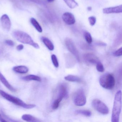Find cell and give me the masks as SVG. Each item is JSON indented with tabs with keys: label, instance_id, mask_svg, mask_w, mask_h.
I'll use <instances>...</instances> for the list:
<instances>
[{
	"label": "cell",
	"instance_id": "1",
	"mask_svg": "<svg viewBox=\"0 0 122 122\" xmlns=\"http://www.w3.org/2000/svg\"><path fill=\"white\" fill-rule=\"evenodd\" d=\"M122 108V92L118 91L116 93L112 111L111 121L118 122Z\"/></svg>",
	"mask_w": 122,
	"mask_h": 122
},
{
	"label": "cell",
	"instance_id": "2",
	"mask_svg": "<svg viewBox=\"0 0 122 122\" xmlns=\"http://www.w3.org/2000/svg\"><path fill=\"white\" fill-rule=\"evenodd\" d=\"M13 36L20 42L30 45L36 49L40 48L39 45L34 42L31 37L25 32L20 30H15L13 33Z\"/></svg>",
	"mask_w": 122,
	"mask_h": 122
},
{
	"label": "cell",
	"instance_id": "3",
	"mask_svg": "<svg viewBox=\"0 0 122 122\" xmlns=\"http://www.w3.org/2000/svg\"><path fill=\"white\" fill-rule=\"evenodd\" d=\"M0 95L7 100L26 109H32L36 106L35 104L25 103L24 101L18 98L10 95L2 90H0Z\"/></svg>",
	"mask_w": 122,
	"mask_h": 122
},
{
	"label": "cell",
	"instance_id": "4",
	"mask_svg": "<svg viewBox=\"0 0 122 122\" xmlns=\"http://www.w3.org/2000/svg\"><path fill=\"white\" fill-rule=\"evenodd\" d=\"M99 83L103 88L111 90L115 87V80L114 76L112 74L106 73L100 77Z\"/></svg>",
	"mask_w": 122,
	"mask_h": 122
},
{
	"label": "cell",
	"instance_id": "5",
	"mask_svg": "<svg viewBox=\"0 0 122 122\" xmlns=\"http://www.w3.org/2000/svg\"><path fill=\"white\" fill-rule=\"evenodd\" d=\"M73 101L74 104L77 106H83L86 104V96L83 89H78L75 92L73 95Z\"/></svg>",
	"mask_w": 122,
	"mask_h": 122
},
{
	"label": "cell",
	"instance_id": "6",
	"mask_svg": "<svg viewBox=\"0 0 122 122\" xmlns=\"http://www.w3.org/2000/svg\"><path fill=\"white\" fill-rule=\"evenodd\" d=\"M92 106L98 112L103 115H107L109 113L108 107L105 103L98 99H94L92 101Z\"/></svg>",
	"mask_w": 122,
	"mask_h": 122
},
{
	"label": "cell",
	"instance_id": "7",
	"mask_svg": "<svg viewBox=\"0 0 122 122\" xmlns=\"http://www.w3.org/2000/svg\"><path fill=\"white\" fill-rule=\"evenodd\" d=\"M65 43L68 51L74 55L78 62H80V58L79 52L72 40L70 38H67L65 40Z\"/></svg>",
	"mask_w": 122,
	"mask_h": 122
},
{
	"label": "cell",
	"instance_id": "8",
	"mask_svg": "<svg viewBox=\"0 0 122 122\" xmlns=\"http://www.w3.org/2000/svg\"><path fill=\"white\" fill-rule=\"evenodd\" d=\"M0 20L3 28L7 31L10 30L11 28V23L8 15L6 14L3 15Z\"/></svg>",
	"mask_w": 122,
	"mask_h": 122
},
{
	"label": "cell",
	"instance_id": "9",
	"mask_svg": "<svg viewBox=\"0 0 122 122\" xmlns=\"http://www.w3.org/2000/svg\"><path fill=\"white\" fill-rule=\"evenodd\" d=\"M83 57L86 61L91 64L96 65L101 62L98 57L93 53H87L85 54Z\"/></svg>",
	"mask_w": 122,
	"mask_h": 122
},
{
	"label": "cell",
	"instance_id": "10",
	"mask_svg": "<svg viewBox=\"0 0 122 122\" xmlns=\"http://www.w3.org/2000/svg\"><path fill=\"white\" fill-rule=\"evenodd\" d=\"M62 18L66 24L69 25H73L76 22L75 18L74 15L71 13H65L63 15Z\"/></svg>",
	"mask_w": 122,
	"mask_h": 122
},
{
	"label": "cell",
	"instance_id": "11",
	"mask_svg": "<svg viewBox=\"0 0 122 122\" xmlns=\"http://www.w3.org/2000/svg\"><path fill=\"white\" fill-rule=\"evenodd\" d=\"M102 11L104 14H106L121 13L122 12V5H121L116 7L104 8Z\"/></svg>",
	"mask_w": 122,
	"mask_h": 122
},
{
	"label": "cell",
	"instance_id": "12",
	"mask_svg": "<svg viewBox=\"0 0 122 122\" xmlns=\"http://www.w3.org/2000/svg\"><path fill=\"white\" fill-rule=\"evenodd\" d=\"M68 96L67 88L65 84H62L59 87V92L58 97H61L62 98H66Z\"/></svg>",
	"mask_w": 122,
	"mask_h": 122
},
{
	"label": "cell",
	"instance_id": "13",
	"mask_svg": "<svg viewBox=\"0 0 122 122\" xmlns=\"http://www.w3.org/2000/svg\"><path fill=\"white\" fill-rule=\"evenodd\" d=\"M0 81H1L3 84L8 89L12 92H16L17 90L16 89L13 87L10 83L7 80L5 76L2 75L1 72H0Z\"/></svg>",
	"mask_w": 122,
	"mask_h": 122
},
{
	"label": "cell",
	"instance_id": "14",
	"mask_svg": "<svg viewBox=\"0 0 122 122\" xmlns=\"http://www.w3.org/2000/svg\"><path fill=\"white\" fill-rule=\"evenodd\" d=\"M13 70L14 72L20 74H25L27 73L29 71L28 68L25 66H15L13 68Z\"/></svg>",
	"mask_w": 122,
	"mask_h": 122
},
{
	"label": "cell",
	"instance_id": "15",
	"mask_svg": "<svg viewBox=\"0 0 122 122\" xmlns=\"http://www.w3.org/2000/svg\"><path fill=\"white\" fill-rule=\"evenodd\" d=\"M66 66L67 68H71L73 67L76 63V61L74 58L71 55H66L65 56Z\"/></svg>",
	"mask_w": 122,
	"mask_h": 122
},
{
	"label": "cell",
	"instance_id": "16",
	"mask_svg": "<svg viewBox=\"0 0 122 122\" xmlns=\"http://www.w3.org/2000/svg\"><path fill=\"white\" fill-rule=\"evenodd\" d=\"M22 118L25 121L30 122H40L41 121L35 117L29 114H24L22 116Z\"/></svg>",
	"mask_w": 122,
	"mask_h": 122
},
{
	"label": "cell",
	"instance_id": "17",
	"mask_svg": "<svg viewBox=\"0 0 122 122\" xmlns=\"http://www.w3.org/2000/svg\"><path fill=\"white\" fill-rule=\"evenodd\" d=\"M42 40L45 45L50 51H53L54 49V46L53 43L47 38L45 37H42Z\"/></svg>",
	"mask_w": 122,
	"mask_h": 122
},
{
	"label": "cell",
	"instance_id": "18",
	"mask_svg": "<svg viewBox=\"0 0 122 122\" xmlns=\"http://www.w3.org/2000/svg\"><path fill=\"white\" fill-rule=\"evenodd\" d=\"M22 79L25 81H35L41 82V78L35 75H30L23 77Z\"/></svg>",
	"mask_w": 122,
	"mask_h": 122
},
{
	"label": "cell",
	"instance_id": "19",
	"mask_svg": "<svg viewBox=\"0 0 122 122\" xmlns=\"http://www.w3.org/2000/svg\"><path fill=\"white\" fill-rule=\"evenodd\" d=\"M65 79L67 81L72 82H80L82 81L80 78L73 75H68L65 77Z\"/></svg>",
	"mask_w": 122,
	"mask_h": 122
},
{
	"label": "cell",
	"instance_id": "20",
	"mask_svg": "<svg viewBox=\"0 0 122 122\" xmlns=\"http://www.w3.org/2000/svg\"><path fill=\"white\" fill-rule=\"evenodd\" d=\"M30 22L31 24L39 32L42 33V27L36 19L33 18H32L30 19Z\"/></svg>",
	"mask_w": 122,
	"mask_h": 122
},
{
	"label": "cell",
	"instance_id": "21",
	"mask_svg": "<svg viewBox=\"0 0 122 122\" xmlns=\"http://www.w3.org/2000/svg\"><path fill=\"white\" fill-rule=\"evenodd\" d=\"M75 113L77 115H82L86 117H90L92 115L91 111L86 110H77L75 111Z\"/></svg>",
	"mask_w": 122,
	"mask_h": 122
},
{
	"label": "cell",
	"instance_id": "22",
	"mask_svg": "<svg viewBox=\"0 0 122 122\" xmlns=\"http://www.w3.org/2000/svg\"><path fill=\"white\" fill-rule=\"evenodd\" d=\"M70 8L74 9L78 6V4L75 0H63Z\"/></svg>",
	"mask_w": 122,
	"mask_h": 122
},
{
	"label": "cell",
	"instance_id": "23",
	"mask_svg": "<svg viewBox=\"0 0 122 122\" xmlns=\"http://www.w3.org/2000/svg\"><path fill=\"white\" fill-rule=\"evenodd\" d=\"M63 98L60 97H58L56 99L52 105V108L53 110H56L60 106V103Z\"/></svg>",
	"mask_w": 122,
	"mask_h": 122
},
{
	"label": "cell",
	"instance_id": "24",
	"mask_svg": "<svg viewBox=\"0 0 122 122\" xmlns=\"http://www.w3.org/2000/svg\"><path fill=\"white\" fill-rule=\"evenodd\" d=\"M84 36L86 42L88 44H91L92 42V39L90 33L88 32H85L84 33Z\"/></svg>",
	"mask_w": 122,
	"mask_h": 122
},
{
	"label": "cell",
	"instance_id": "25",
	"mask_svg": "<svg viewBox=\"0 0 122 122\" xmlns=\"http://www.w3.org/2000/svg\"><path fill=\"white\" fill-rule=\"evenodd\" d=\"M51 60L53 64L55 67L58 68L59 67V63L58 61L57 57L55 55H52L51 56Z\"/></svg>",
	"mask_w": 122,
	"mask_h": 122
},
{
	"label": "cell",
	"instance_id": "26",
	"mask_svg": "<svg viewBox=\"0 0 122 122\" xmlns=\"http://www.w3.org/2000/svg\"><path fill=\"white\" fill-rule=\"evenodd\" d=\"M96 69L98 72H104L105 70L104 66L102 65L101 62L98 63L96 65Z\"/></svg>",
	"mask_w": 122,
	"mask_h": 122
},
{
	"label": "cell",
	"instance_id": "27",
	"mask_svg": "<svg viewBox=\"0 0 122 122\" xmlns=\"http://www.w3.org/2000/svg\"><path fill=\"white\" fill-rule=\"evenodd\" d=\"M88 20L90 25L91 26H93L95 25L96 21V19L95 17L94 16H91L88 18Z\"/></svg>",
	"mask_w": 122,
	"mask_h": 122
},
{
	"label": "cell",
	"instance_id": "28",
	"mask_svg": "<svg viewBox=\"0 0 122 122\" xmlns=\"http://www.w3.org/2000/svg\"><path fill=\"white\" fill-rule=\"evenodd\" d=\"M122 55V48H120L117 50L116 51H115L113 53V55L115 57H119L121 56Z\"/></svg>",
	"mask_w": 122,
	"mask_h": 122
},
{
	"label": "cell",
	"instance_id": "29",
	"mask_svg": "<svg viewBox=\"0 0 122 122\" xmlns=\"http://www.w3.org/2000/svg\"><path fill=\"white\" fill-rule=\"evenodd\" d=\"M121 35H119L118 36V37L116 38L115 41V45L116 46L118 45H120V43H121Z\"/></svg>",
	"mask_w": 122,
	"mask_h": 122
},
{
	"label": "cell",
	"instance_id": "30",
	"mask_svg": "<svg viewBox=\"0 0 122 122\" xmlns=\"http://www.w3.org/2000/svg\"><path fill=\"white\" fill-rule=\"evenodd\" d=\"M5 42L8 45L11 47H13L15 45V43L14 42L11 40H7L5 41Z\"/></svg>",
	"mask_w": 122,
	"mask_h": 122
},
{
	"label": "cell",
	"instance_id": "31",
	"mask_svg": "<svg viewBox=\"0 0 122 122\" xmlns=\"http://www.w3.org/2000/svg\"><path fill=\"white\" fill-rule=\"evenodd\" d=\"M96 45L98 46H107V44L105 43L102 42H97L96 43Z\"/></svg>",
	"mask_w": 122,
	"mask_h": 122
},
{
	"label": "cell",
	"instance_id": "32",
	"mask_svg": "<svg viewBox=\"0 0 122 122\" xmlns=\"http://www.w3.org/2000/svg\"><path fill=\"white\" fill-rule=\"evenodd\" d=\"M83 48L85 49H87V50H92L93 47L92 46H90L87 45H84L82 46Z\"/></svg>",
	"mask_w": 122,
	"mask_h": 122
},
{
	"label": "cell",
	"instance_id": "33",
	"mask_svg": "<svg viewBox=\"0 0 122 122\" xmlns=\"http://www.w3.org/2000/svg\"><path fill=\"white\" fill-rule=\"evenodd\" d=\"M16 48H17V50L20 51L22 50L24 48V46L22 45H19L17 46Z\"/></svg>",
	"mask_w": 122,
	"mask_h": 122
},
{
	"label": "cell",
	"instance_id": "34",
	"mask_svg": "<svg viewBox=\"0 0 122 122\" xmlns=\"http://www.w3.org/2000/svg\"><path fill=\"white\" fill-rule=\"evenodd\" d=\"M0 121L2 122H7V121L3 118V116L0 113Z\"/></svg>",
	"mask_w": 122,
	"mask_h": 122
},
{
	"label": "cell",
	"instance_id": "35",
	"mask_svg": "<svg viewBox=\"0 0 122 122\" xmlns=\"http://www.w3.org/2000/svg\"><path fill=\"white\" fill-rule=\"evenodd\" d=\"M47 0L49 3H52L55 1V0Z\"/></svg>",
	"mask_w": 122,
	"mask_h": 122
},
{
	"label": "cell",
	"instance_id": "36",
	"mask_svg": "<svg viewBox=\"0 0 122 122\" xmlns=\"http://www.w3.org/2000/svg\"><path fill=\"white\" fill-rule=\"evenodd\" d=\"M87 10L88 11H91L92 10V7H88L87 8Z\"/></svg>",
	"mask_w": 122,
	"mask_h": 122
},
{
	"label": "cell",
	"instance_id": "37",
	"mask_svg": "<svg viewBox=\"0 0 122 122\" xmlns=\"http://www.w3.org/2000/svg\"></svg>",
	"mask_w": 122,
	"mask_h": 122
}]
</instances>
